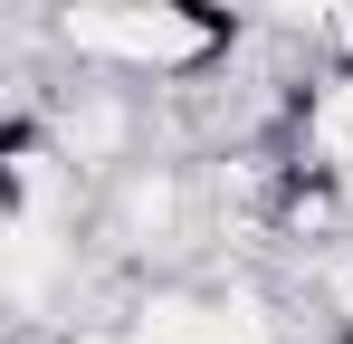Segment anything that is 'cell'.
<instances>
[{
    "label": "cell",
    "instance_id": "cell-1",
    "mask_svg": "<svg viewBox=\"0 0 353 344\" xmlns=\"http://www.w3.org/2000/svg\"><path fill=\"white\" fill-rule=\"evenodd\" d=\"M48 39L77 67H105V77H143V86H172L201 77L248 39L230 0H58L48 10Z\"/></svg>",
    "mask_w": 353,
    "mask_h": 344
}]
</instances>
